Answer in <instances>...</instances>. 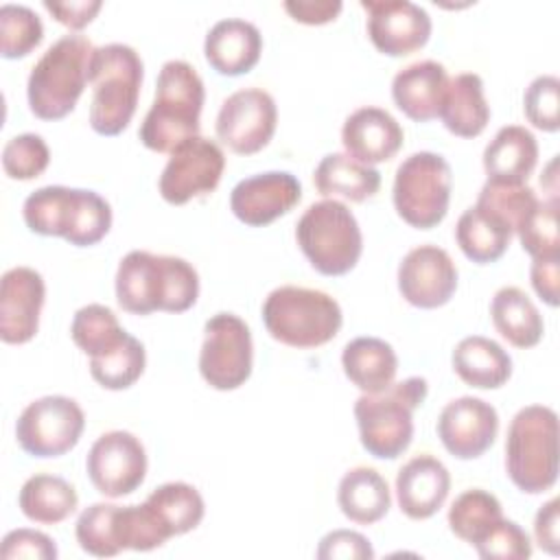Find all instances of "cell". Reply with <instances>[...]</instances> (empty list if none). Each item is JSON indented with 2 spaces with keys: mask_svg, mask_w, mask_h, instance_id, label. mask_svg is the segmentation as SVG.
I'll return each mask as SVG.
<instances>
[{
  "mask_svg": "<svg viewBox=\"0 0 560 560\" xmlns=\"http://www.w3.org/2000/svg\"><path fill=\"white\" fill-rule=\"evenodd\" d=\"M284 11L300 24H308V26H319V24H328L332 22L343 4L339 0H287Z\"/></svg>",
  "mask_w": 560,
  "mask_h": 560,
  "instance_id": "obj_47",
  "label": "cell"
},
{
  "mask_svg": "<svg viewBox=\"0 0 560 560\" xmlns=\"http://www.w3.org/2000/svg\"><path fill=\"white\" fill-rule=\"evenodd\" d=\"M262 322L276 341L308 350L332 341L341 330L343 315L332 295L319 289L284 284L267 295Z\"/></svg>",
  "mask_w": 560,
  "mask_h": 560,
  "instance_id": "obj_8",
  "label": "cell"
},
{
  "mask_svg": "<svg viewBox=\"0 0 560 560\" xmlns=\"http://www.w3.org/2000/svg\"><path fill=\"white\" fill-rule=\"evenodd\" d=\"M142 77V59L131 46L107 44L94 50L90 63V127L98 136H118L129 127L138 107Z\"/></svg>",
  "mask_w": 560,
  "mask_h": 560,
  "instance_id": "obj_6",
  "label": "cell"
},
{
  "mask_svg": "<svg viewBox=\"0 0 560 560\" xmlns=\"http://www.w3.org/2000/svg\"><path fill=\"white\" fill-rule=\"evenodd\" d=\"M446 88V68L433 59H424L409 63L394 77L392 98L407 118L416 122H429L440 116Z\"/></svg>",
  "mask_w": 560,
  "mask_h": 560,
  "instance_id": "obj_24",
  "label": "cell"
},
{
  "mask_svg": "<svg viewBox=\"0 0 560 560\" xmlns=\"http://www.w3.org/2000/svg\"><path fill=\"white\" fill-rule=\"evenodd\" d=\"M0 556L4 560H15V558H35V560H55L57 558V545L50 536L37 529L20 527L9 532L2 538Z\"/></svg>",
  "mask_w": 560,
  "mask_h": 560,
  "instance_id": "obj_45",
  "label": "cell"
},
{
  "mask_svg": "<svg viewBox=\"0 0 560 560\" xmlns=\"http://www.w3.org/2000/svg\"><path fill=\"white\" fill-rule=\"evenodd\" d=\"M490 317L497 332L514 348H534L542 339V317L529 295L518 287H503L494 293Z\"/></svg>",
  "mask_w": 560,
  "mask_h": 560,
  "instance_id": "obj_33",
  "label": "cell"
},
{
  "mask_svg": "<svg viewBox=\"0 0 560 560\" xmlns=\"http://www.w3.org/2000/svg\"><path fill=\"white\" fill-rule=\"evenodd\" d=\"M451 490L448 468L433 455L409 459L396 475V499L400 512L411 521L431 518Z\"/></svg>",
  "mask_w": 560,
  "mask_h": 560,
  "instance_id": "obj_22",
  "label": "cell"
},
{
  "mask_svg": "<svg viewBox=\"0 0 560 560\" xmlns=\"http://www.w3.org/2000/svg\"><path fill=\"white\" fill-rule=\"evenodd\" d=\"M512 234L514 230L503 217L479 203L466 208L455 225V241L459 249L477 265L499 260L505 254Z\"/></svg>",
  "mask_w": 560,
  "mask_h": 560,
  "instance_id": "obj_26",
  "label": "cell"
},
{
  "mask_svg": "<svg viewBox=\"0 0 560 560\" xmlns=\"http://www.w3.org/2000/svg\"><path fill=\"white\" fill-rule=\"evenodd\" d=\"M46 300V284L39 271L13 267L0 280V339L26 343L37 335L39 313Z\"/></svg>",
  "mask_w": 560,
  "mask_h": 560,
  "instance_id": "obj_20",
  "label": "cell"
},
{
  "mask_svg": "<svg viewBox=\"0 0 560 560\" xmlns=\"http://www.w3.org/2000/svg\"><path fill=\"white\" fill-rule=\"evenodd\" d=\"M505 470L527 494H542L558 481V416L551 407L529 405L516 411L505 438Z\"/></svg>",
  "mask_w": 560,
  "mask_h": 560,
  "instance_id": "obj_7",
  "label": "cell"
},
{
  "mask_svg": "<svg viewBox=\"0 0 560 560\" xmlns=\"http://www.w3.org/2000/svg\"><path fill=\"white\" fill-rule=\"evenodd\" d=\"M92 42L81 35H63L37 59L28 74V107L39 120H61L74 107L90 83Z\"/></svg>",
  "mask_w": 560,
  "mask_h": 560,
  "instance_id": "obj_4",
  "label": "cell"
},
{
  "mask_svg": "<svg viewBox=\"0 0 560 560\" xmlns=\"http://www.w3.org/2000/svg\"><path fill=\"white\" fill-rule=\"evenodd\" d=\"M262 35L260 31L238 18L219 20L206 35L203 55L210 68L223 77L247 74L260 59Z\"/></svg>",
  "mask_w": 560,
  "mask_h": 560,
  "instance_id": "obj_23",
  "label": "cell"
},
{
  "mask_svg": "<svg viewBox=\"0 0 560 560\" xmlns=\"http://www.w3.org/2000/svg\"><path fill=\"white\" fill-rule=\"evenodd\" d=\"M558 499L547 501L540 505L536 521H534V536L542 551L558 556L560 553V538H558Z\"/></svg>",
  "mask_w": 560,
  "mask_h": 560,
  "instance_id": "obj_50",
  "label": "cell"
},
{
  "mask_svg": "<svg viewBox=\"0 0 560 560\" xmlns=\"http://www.w3.org/2000/svg\"><path fill=\"white\" fill-rule=\"evenodd\" d=\"M560 81L553 74L536 77L523 96L525 118L540 131H558L560 129Z\"/></svg>",
  "mask_w": 560,
  "mask_h": 560,
  "instance_id": "obj_44",
  "label": "cell"
},
{
  "mask_svg": "<svg viewBox=\"0 0 560 560\" xmlns=\"http://www.w3.org/2000/svg\"><path fill=\"white\" fill-rule=\"evenodd\" d=\"M85 470L92 486L118 499L138 490L147 477V451L142 442L129 431H107L92 444Z\"/></svg>",
  "mask_w": 560,
  "mask_h": 560,
  "instance_id": "obj_15",
  "label": "cell"
},
{
  "mask_svg": "<svg viewBox=\"0 0 560 560\" xmlns=\"http://www.w3.org/2000/svg\"><path fill=\"white\" fill-rule=\"evenodd\" d=\"M477 203L503 217L510 223V228L516 232L521 221L529 214V210L538 203V199L527 184L486 182L479 190Z\"/></svg>",
  "mask_w": 560,
  "mask_h": 560,
  "instance_id": "obj_42",
  "label": "cell"
},
{
  "mask_svg": "<svg viewBox=\"0 0 560 560\" xmlns=\"http://www.w3.org/2000/svg\"><path fill=\"white\" fill-rule=\"evenodd\" d=\"M368 11V37L387 57H407L431 37L429 13L409 0H361Z\"/></svg>",
  "mask_w": 560,
  "mask_h": 560,
  "instance_id": "obj_16",
  "label": "cell"
},
{
  "mask_svg": "<svg viewBox=\"0 0 560 560\" xmlns=\"http://www.w3.org/2000/svg\"><path fill=\"white\" fill-rule=\"evenodd\" d=\"M532 287L540 300L549 306H558V280H560V258H536L529 269Z\"/></svg>",
  "mask_w": 560,
  "mask_h": 560,
  "instance_id": "obj_49",
  "label": "cell"
},
{
  "mask_svg": "<svg viewBox=\"0 0 560 560\" xmlns=\"http://www.w3.org/2000/svg\"><path fill=\"white\" fill-rule=\"evenodd\" d=\"M453 173L433 151H418L402 160L394 177V208L416 230H431L444 221L451 201Z\"/></svg>",
  "mask_w": 560,
  "mask_h": 560,
  "instance_id": "obj_10",
  "label": "cell"
},
{
  "mask_svg": "<svg viewBox=\"0 0 560 560\" xmlns=\"http://www.w3.org/2000/svg\"><path fill=\"white\" fill-rule=\"evenodd\" d=\"M199 372L203 381L219 389H238L252 374L254 346L249 326L234 313H217L203 326Z\"/></svg>",
  "mask_w": 560,
  "mask_h": 560,
  "instance_id": "obj_11",
  "label": "cell"
},
{
  "mask_svg": "<svg viewBox=\"0 0 560 560\" xmlns=\"http://www.w3.org/2000/svg\"><path fill=\"white\" fill-rule=\"evenodd\" d=\"M142 505L164 540L195 529L206 514L199 490L186 481L162 483L147 497Z\"/></svg>",
  "mask_w": 560,
  "mask_h": 560,
  "instance_id": "obj_29",
  "label": "cell"
},
{
  "mask_svg": "<svg viewBox=\"0 0 560 560\" xmlns=\"http://www.w3.org/2000/svg\"><path fill=\"white\" fill-rule=\"evenodd\" d=\"M497 431V409L475 396H462L451 400L438 418V438L444 448L457 459L481 457L494 444Z\"/></svg>",
  "mask_w": 560,
  "mask_h": 560,
  "instance_id": "obj_19",
  "label": "cell"
},
{
  "mask_svg": "<svg viewBox=\"0 0 560 560\" xmlns=\"http://www.w3.org/2000/svg\"><path fill=\"white\" fill-rule=\"evenodd\" d=\"M337 503L343 516L352 523L372 525L389 512V486L378 470L357 466L341 477L337 488Z\"/></svg>",
  "mask_w": 560,
  "mask_h": 560,
  "instance_id": "obj_32",
  "label": "cell"
},
{
  "mask_svg": "<svg viewBox=\"0 0 560 560\" xmlns=\"http://www.w3.org/2000/svg\"><path fill=\"white\" fill-rule=\"evenodd\" d=\"M0 37V55L4 59H22L42 44L44 26L33 9L24 4H2Z\"/></svg>",
  "mask_w": 560,
  "mask_h": 560,
  "instance_id": "obj_39",
  "label": "cell"
},
{
  "mask_svg": "<svg viewBox=\"0 0 560 560\" xmlns=\"http://www.w3.org/2000/svg\"><path fill=\"white\" fill-rule=\"evenodd\" d=\"M453 370L470 387L497 389L512 376L510 354L494 341L481 335L464 337L453 350Z\"/></svg>",
  "mask_w": 560,
  "mask_h": 560,
  "instance_id": "obj_28",
  "label": "cell"
},
{
  "mask_svg": "<svg viewBox=\"0 0 560 560\" xmlns=\"http://www.w3.org/2000/svg\"><path fill=\"white\" fill-rule=\"evenodd\" d=\"M402 140V127L381 107H359L346 118L341 129L346 153L368 166L392 160L400 151Z\"/></svg>",
  "mask_w": 560,
  "mask_h": 560,
  "instance_id": "obj_21",
  "label": "cell"
},
{
  "mask_svg": "<svg viewBox=\"0 0 560 560\" xmlns=\"http://www.w3.org/2000/svg\"><path fill=\"white\" fill-rule=\"evenodd\" d=\"M501 516V503L492 492L470 488L451 503L448 527L459 540L475 545Z\"/></svg>",
  "mask_w": 560,
  "mask_h": 560,
  "instance_id": "obj_36",
  "label": "cell"
},
{
  "mask_svg": "<svg viewBox=\"0 0 560 560\" xmlns=\"http://www.w3.org/2000/svg\"><path fill=\"white\" fill-rule=\"evenodd\" d=\"M48 144L37 133L13 136L2 149V168L11 179H35L48 168Z\"/></svg>",
  "mask_w": 560,
  "mask_h": 560,
  "instance_id": "obj_41",
  "label": "cell"
},
{
  "mask_svg": "<svg viewBox=\"0 0 560 560\" xmlns=\"http://www.w3.org/2000/svg\"><path fill=\"white\" fill-rule=\"evenodd\" d=\"M24 223L39 236H61L74 247H90L112 228V208L94 190L44 186L31 192L22 208Z\"/></svg>",
  "mask_w": 560,
  "mask_h": 560,
  "instance_id": "obj_3",
  "label": "cell"
},
{
  "mask_svg": "<svg viewBox=\"0 0 560 560\" xmlns=\"http://www.w3.org/2000/svg\"><path fill=\"white\" fill-rule=\"evenodd\" d=\"M144 365V346L133 335H129L116 350L90 359V374L101 387L118 392L131 387L142 376Z\"/></svg>",
  "mask_w": 560,
  "mask_h": 560,
  "instance_id": "obj_37",
  "label": "cell"
},
{
  "mask_svg": "<svg viewBox=\"0 0 560 560\" xmlns=\"http://www.w3.org/2000/svg\"><path fill=\"white\" fill-rule=\"evenodd\" d=\"M440 118L444 127L459 138H477L486 129L490 107L483 96V81L479 74L462 72L448 79Z\"/></svg>",
  "mask_w": 560,
  "mask_h": 560,
  "instance_id": "obj_30",
  "label": "cell"
},
{
  "mask_svg": "<svg viewBox=\"0 0 560 560\" xmlns=\"http://www.w3.org/2000/svg\"><path fill=\"white\" fill-rule=\"evenodd\" d=\"M538 162V142L521 125H508L483 149V168L488 182L525 184Z\"/></svg>",
  "mask_w": 560,
  "mask_h": 560,
  "instance_id": "obj_25",
  "label": "cell"
},
{
  "mask_svg": "<svg viewBox=\"0 0 560 560\" xmlns=\"http://www.w3.org/2000/svg\"><path fill=\"white\" fill-rule=\"evenodd\" d=\"M313 182L324 197H343L361 203L378 192L381 173L348 153H328L319 160Z\"/></svg>",
  "mask_w": 560,
  "mask_h": 560,
  "instance_id": "obj_31",
  "label": "cell"
},
{
  "mask_svg": "<svg viewBox=\"0 0 560 560\" xmlns=\"http://www.w3.org/2000/svg\"><path fill=\"white\" fill-rule=\"evenodd\" d=\"M278 125V107L269 92L245 88L230 94L217 114V138L238 155L262 151Z\"/></svg>",
  "mask_w": 560,
  "mask_h": 560,
  "instance_id": "obj_14",
  "label": "cell"
},
{
  "mask_svg": "<svg viewBox=\"0 0 560 560\" xmlns=\"http://www.w3.org/2000/svg\"><path fill=\"white\" fill-rule=\"evenodd\" d=\"M341 365L348 381L363 394H376L394 383L398 357L394 348L378 337H357L346 343Z\"/></svg>",
  "mask_w": 560,
  "mask_h": 560,
  "instance_id": "obj_27",
  "label": "cell"
},
{
  "mask_svg": "<svg viewBox=\"0 0 560 560\" xmlns=\"http://www.w3.org/2000/svg\"><path fill=\"white\" fill-rule=\"evenodd\" d=\"M427 378L409 376L376 394H361L354 418L363 448L378 459H396L413 438V411L424 402Z\"/></svg>",
  "mask_w": 560,
  "mask_h": 560,
  "instance_id": "obj_5",
  "label": "cell"
},
{
  "mask_svg": "<svg viewBox=\"0 0 560 560\" xmlns=\"http://www.w3.org/2000/svg\"><path fill=\"white\" fill-rule=\"evenodd\" d=\"M319 560H372L374 549L370 540L352 529H335L328 532L317 547Z\"/></svg>",
  "mask_w": 560,
  "mask_h": 560,
  "instance_id": "obj_46",
  "label": "cell"
},
{
  "mask_svg": "<svg viewBox=\"0 0 560 560\" xmlns=\"http://www.w3.org/2000/svg\"><path fill=\"white\" fill-rule=\"evenodd\" d=\"M85 429L83 409L68 396H44L24 407L15 440L31 457H59L72 451Z\"/></svg>",
  "mask_w": 560,
  "mask_h": 560,
  "instance_id": "obj_12",
  "label": "cell"
},
{
  "mask_svg": "<svg viewBox=\"0 0 560 560\" xmlns=\"http://www.w3.org/2000/svg\"><path fill=\"white\" fill-rule=\"evenodd\" d=\"M302 199V186L287 171H267L241 179L230 192V210L249 225L262 228L291 212Z\"/></svg>",
  "mask_w": 560,
  "mask_h": 560,
  "instance_id": "obj_18",
  "label": "cell"
},
{
  "mask_svg": "<svg viewBox=\"0 0 560 560\" xmlns=\"http://www.w3.org/2000/svg\"><path fill=\"white\" fill-rule=\"evenodd\" d=\"M518 241L523 249L536 258H560L558 236V199H538L529 214L521 221Z\"/></svg>",
  "mask_w": 560,
  "mask_h": 560,
  "instance_id": "obj_40",
  "label": "cell"
},
{
  "mask_svg": "<svg viewBox=\"0 0 560 560\" xmlns=\"http://www.w3.org/2000/svg\"><path fill=\"white\" fill-rule=\"evenodd\" d=\"M18 505L28 521L57 525L77 510L79 497L63 477L33 475L24 481L18 494Z\"/></svg>",
  "mask_w": 560,
  "mask_h": 560,
  "instance_id": "obj_34",
  "label": "cell"
},
{
  "mask_svg": "<svg viewBox=\"0 0 560 560\" xmlns=\"http://www.w3.org/2000/svg\"><path fill=\"white\" fill-rule=\"evenodd\" d=\"M206 88L197 70L182 59L162 66L155 98L140 125V142L155 153H171L184 140L199 136Z\"/></svg>",
  "mask_w": 560,
  "mask_h": 560,
  "instance_id": "obj_2",
  "label": "cell"
},
{
  "mask_svg": "<svg viewBox=\"0 0 560 560\" xmlns=\"http://www.w3.org/2000/svg\"><path fill=\"white\" fill-rule=\"evenodd\" d=\"M103 2L101 0H81V2H44V9L63 26L72 28V31H81L83 26H88L94 15L101 11Z\"/></svg>",
  "mask_w": 560,
  "mask_h": 560,
  "instance_id": "obj_48",
  "label": "cell"
},
{
  "mask_svg": "<svg viewBox=\"0 0 560 560\" xmlns=\"http://www.w3.org/2000/svg\"><path fill=\"white\" fill-rule=\"evenodd\" d=\"M197 298L199 276L195 267L179 256H158L133 249L118 265L116 300L127 313H184Z\"/></svg>",
  "mask_w": 560,
  "mask_h": 560,
  "instance_id": "obj_1",
  "label": "cell"
},
{
  "mask_svg": "<svg viewBox=\"0 0 560 560\" xmlns=\"http://www.w3.org/2000/svg\"><path fill=\"white\" fill-rule=\"evenodd\" d=\"M457 289V267L446 249L420 245L398 265V291L416 308H440Z\"/></svg>",
  "mask_w": 560,
  "mask_h": 560,
  "instance_id": "obj_17",
  "label": "cell"
},
{
  "mask_svg": "<svg viewBox=\"0 0 560 560\" xmlns=\"http://www.w3.org/2000/svg\"><path fill=\"white\" fill-rule=\"evenodd\" d=\"M295 241L322 276H346L363 252V236L352 210L337 199L311 203L295 225Z\"/></svg>",
  "mask_w": 560,
  "mask_h": 560,
  "instance_id": "obj_9",
  "label": "cell"
},
{
  "mask_svg": "<svg viewBox=\"0 0 560 560\" xmlns=\"http://www.w3.org/2000/svg\"><path fill=\"white\" fill-rule=\"evenodd\" d=\"M79 547L96 558H112L122 551L118 540V505L92 503L85 508L74 527Z\"/></svg>",
  "mask_w": 560,
  "mask_h": 560,
  "instance_id": "obj_38",
  "label": "cell"
},
{
  "mask_svg": "<svg viewBox=\"0 0 560 560\" xmlns=\"http://www.w3.org/2000/svg\"><path fill=\"white\" fill-rule=\"evenodd\" d=\"M472 547L483 560H525L532 556L527 532L503 516Z\"/></svg>",
  "mask_w": 560,
  "mask_h": 560,
  "instance_id": "obj_43",
  "label": "cell"
},
{
  "mask_svg": "<svg viewBox=\"0 0 560 560\" xmlns=\"http://www.w3.org/2000/svg\"><path fill=\"white\" fill-rule=\"evenodd\" d=\"M70 337L83 354L96 359L116 350L129 337V332L118 324L112 308L103 304H88L74 313Z\"/></svg>",
  "mask_w": 560,
  "mask_h": 560,
  "instance_id": "obj_35",
  "label": "cell"
},
{
  "mask_svg": "<svg viewBox=\"0 0 560 560\" xmlns=\"http://www.w3.org/2000/svg\"><path fill=\"white\" fill-rule=\"evenodd\" d=\"M225 168V155L214 140L192 136L171 151L158 188L166 203L184 206L214 192Z\"/></svg>",
  "mask_w": 560,
  "mask_h": 560,
  "instance_id": "obj_13",
  "label": "cell"
}]
</instances>
